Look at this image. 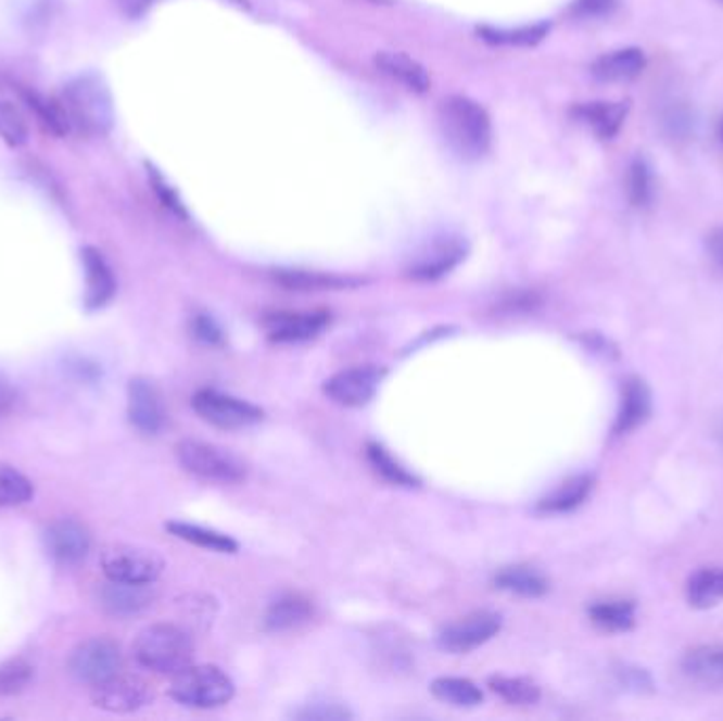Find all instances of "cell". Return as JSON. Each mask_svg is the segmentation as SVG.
Here are the masks:
<instances>
[{"instance_id": "cell-1", "label": "cell", "mask_w": 723, "mask_h": 721, "mask_svg": "<svg viewBox=\"0 0 723 721\" xmlns=\"http://www.w3.org/2000/svg\"><path fill=\"white\" fill-rule=\"evenodd\" d=\"M441 127L448 147L466 161L482 160L493 144L489 113L468 96H448L441 104Z\"/></svg>"}, {"instance_id": "cell-2", "label": "cell", "mask_w": 723, "mask_h": 721, "mask_svg": "<svg viewBox=\"0 0 723 721\" xmlns=\"http://www.w3.org/2000/svg\"><path fill=\"white\" fill-rule=\"evenodd\" d=\"M131 652L140 667L160 675H176L193 662L195 645L185 629L161 622L142 629Z\"/></svg>"}, {"instance_id": "cell-3", "label": "cell", "mask_w": 723, "mask_h": 721, "mask_svg": "<svg viewBox=\"0 0 723 721\" xmlns=\"http://www.w3.org/2000/svg\"><path fill=\"white\" fill-rule=\"evenodd\" d=\"M167 692L182 707L218 709L236 696V683L214 665H189L174 675Z\"/></svg>"}, {"instance_id": "cell-4", "label": "cell", "mask_w": 723, "mask_h": 721, "mask_svg": "<svg viewBox=\"0 0 723 721\" xmlns=\"http://www.w3.org/2000/svg\"><path fill=\"white\" fill-rule=\"evenodd\" d=\"M73 129L102 136L113 127V100L98 77H80L66 85L62 100Z\"/></svg>"}, {"instance_id": "cell-5", "label": "cell", "mask_w": 723, "mask_h": 721, "mask_svg": "<svg viewBox=\"0 0 723 721\" xmlns=\"http://www.w3.org/2000/svg\"><path fill=\"white\" fill-rule=\"evenodd\" d=\"M180 466L201 481L236 484L245 479V461L229 448L201 441H180L176 446Z\"/></svg>"}, {"instance_id": "cell-6", "label": "cell", "mask_w": 723, "mask_h": 721, "mask_svg": "<svg viewBox=\"0 0 723 721\" xmlns=\"http://www.w3.org/2000/svg\"><path fill=\"white\" fill-rule=\"evenodd\" d=\"M68 673L91 687L123 673L119 643L111 637H91L80 642L68 658Z\"/></svg>"}, {"instance_id": "cell-7", "label": "cell", "mask_w": 723, "mask_h": 721, "mask_svg": "<svg viewBox=\"0 0 723 721\" xmlns=\"http://www.w3.org/2000/svg\"><path fill=\"white\" fill-rule=\"evenodd\" d=\"M102 571L109 580L129 582V584H153L165 569V561L157 551L134 546V544H113L102 553Z\"/></svg>"}, {"instance_id": "cell-8", "label": "cell", "mask_w": 723, "mask_h": 721, "mask_svg": "<svg viewBox=\"0 0 723 721\" xmlns=\"http://www.w3.org/2000/svg\"><path fill=\"white\" fill-rule=\"evenodd\" d=\"M193 408L203 421L220 430H243L265 419V410L261 406L218 390H200L193 396Z\"/></svg>"}, {"instance_id": "cell-9", "label": "cell", "mask_w": 723, "mask_h": 721, "mask_svg": "<svg viewBox=\"0 0 723 721\" xmlns=\"http://www.w3.org/2000/svg\"><path fill=\"white\" fill-rule=\"evenodd\" d=\"M385 377V368L366 364L339 370L324 383V394L341 406L358 408L372 401L381 381Z\"/></svg>"}, {"instance_id": "cell-10", "label": "cell", "mask_w": 723, "mask_h": 721, "mask_svg": "<svg viewBox=\"0 0 723 721\" xmlns=\"http://www.w3.org/2000/svg\"><path fill=\"white\" fill-rule=\"evenodd\" d=\"M468 254V243L455 236H442L426 243L410 261L406 274L410 280L436 281L451 274Z\"/></svg>"}, {"instance_id": "cell-11", "label": "cell", "mask_w": 723, "mask_h": 721, "mask_svg": "<svg viewBox=\"0 0 723 721\" xmlns=\"http://www.w3.org/2000/svg\"><path fill=\"white\" fill-rule=\"evenodd\" d=\"M502 629V616L495 611H472L451 624H446L439 635V645L451 654H468L482 643L493 640Z\"/></svg>"}, {"instance_id": "cell-12", "label": "cell", "mask_w": 723, "mask_h": 721, "mask_svg": "<svg viewBox=\"0 0 723 721\" xmlns=\"http://www.w3.org/2000/svg\"><path fill=\"white\" fill-rule=\"evenodd\" d=\"M91 703L109 713H136L153 703V690L136 675L119 673L93 687Z\"/></svg>"}, {"instance_id": "cell-13", "label": "cell", "mask_w": 723, "mask_h": 721, "mask_svg": "<svg viewBox=\"0 0 723 721\" xmlns=\"http://www.w3.org/2000/svg\"><path fill=\"white\" fill-rule=\"evenodd\" d=\"M127 417L131 426L149 437L165 428L167 413L160 388L147 377H134L127 385Z\"/></svg>"}, {"instance_id": "cell-14", "label": "cell", "mask_w": 723, "mask_h": 721, "mask_svg": "<svg viewBox=\"0 0 723 721\" xmlns=\"http://www.w3.org/2000/svg\"><path fill=\"white\" fill-rule=\"evenodd\" d=\"M330 324V312L312 309V312H274L267 314L263 326L267 337L274 343H305L321 334V330Z\"/></svg>"}, {"instance_id": "cell-15", "label": "cell", "mask_w": 723, "mask_h": 721, "mask_svg": "<svg viewBox=\"0 0 723 721\" xmlns=\"http://www.w3.org/2000/svg\"><path fill=\"white\" fill-rule=\"evenodd\" d=\"M93 537L87 524L75 519L51 522L45 531V546L51 559L62 565H77L91 551Z\"/></svg>"}, {"instance_id": "cell-16", "label": "cell", "mask_w": 723, "mask_h": 721, "mask_svg": "<svg viewBox=\"0 0 723 721\" xmlns=\"http://www.w3.org/2000/svg\"><path fill=\"white\" fill-rule=\"evenodd\" d=\"M80 261H83V269H85V281H87L85 307L91 312L102 309L113 301V296L117 292V278H115L111 265L106 263L104 254L100 250H96L93 245H85L80 250Z\"/></svg>"}, {"instance_id": "cell-17", "label": "cell", "mask_w": 723, "mask_h": 721, "mask_svg": "<svg viewBox=\"0 0 723 721\" xmlns=\"http://www.w3.org/2000/svg\"><path fill=\"white\" fill-rule=\"evenodd\" d=\"M155 599L151 584H129V582H115L109 580L98 591L100 607L115 616V618H127L144 611Z\"/></svg>"}, {"instance_id": "cell-18", "label": "cell", "mask_w": 723, "mask_h": 721, "mask_svg": "<svg viewBox=\"0 0 723 721\" xmlns=\"http://www.w3.org/2000/svg\"><path fill=\"white\" fill-rule=\"evenodd\" d=\"M683 675L702 687H723V645H700L682 660Z\"/></svg>"}, {"instance_id": "cell-19", "label": "cell", "mask_w": 723, "mask_h": 721, "mask_svg": "<svg viewBox=\"0 0 723 721\" xmlns=\"http://www.w3.org/2000/svg\"><path fill=\"white\" fill-rule=\"evenodd\" d=\"M651 413V392L639 377H629L622 388V402L616 417L613 434H629L639 428Z\"/></svg>"}, {"instance_id": "cell-20", "label": "cell", "mask_w": 723, "mask_h": 721, "mask_svg": "<svg viewBox=\"0 0 723 721\" xmlns=\"http://www.w3.org/2000/svg\"><path fill=\"white\" fill-rule=\"evenodd\" d=\"M314 618V603L301 593H286L269 605L265 627L271 633H288L305 627Z\"/></svg>"}, {"instance_id": "cell-21", "label": "cell", "mask_w": 723, "mask_h": 721, "mask_svg": "<svg viewBox=\"0 0 723 721\" xmlns=\"http://www.w3.org/2000/svg\"><path fill=\"white\" fill-rule=\"evenodd\" d=\"M375 66L392 80L401 83L408 91L426 93L430 89L428 71L406 53L381 51L375 55Z\"/></svg>"}, {"instance_id": "cell-22", "label": "cell", "mask_w": 723, "mask_h": 721, "mask_svg": "<svg viewBox=\"0 0 723 721\" xmlns=\"http://www.w3.org/2000/svg\"><path fill=\"white\" fill-rule=\"evenodd\" d=\"M643 68H645V53L637 47H626L601 55L593 64V75L605 83H622L639 77Z\"/></svg>"}, {"instance_id": "cell-23", "label": "cell", "mask_w": 723, "mask_h": 721, "mask_svg": "<svg viewBox=\"0 0 723 721\" xmlns=\"http://www.w3.org/2000/svg\"><path fill=\"white\" fill-rule=\"evenodd\" d=\"M626 113H629L626 102H588L573 109V115L584 121L588 127H593V131L602 140H609L620 131L622 123L626 119Z\"/></svg>"}, {"instance_id": "cell-24", "label": "cell", "mask_w": 723, "mask_h": 721, "mask_svg": "<svg viewBox=\"0 0 723 721\" xmlns=\"http://www.w3.org/2000/svg\"><path fill=\"white\" fill-rule=\"evenodd\" d=\"M495 586L521 597H542L548 593V580L531 565H510L495 575Z\"/></svg>"}, {"instance_id": "cell-25", "label": "cell", "mask_w": 723, "mask_h": 721, "mask_svg": "<svg viewBox=\"0 0 723 721\" xmlns=\"http://www.w3.org/2000/svg\"><path fill=\"white\" fill-rule=\"evenodd\" d=\"M687 603L696 609H709L723 602V567L698 569L685 586Z\"/></svg>"}, {"instance_id": "cell-26", "label": "cell", "mask_w": 723, "mask_h": 721, "mask_svg": "<svg viewBox=\"0 0 723 721\" xmlns=\"http://www.w3.org/2000/svg\"><path fill=\"white\" fill-rule=\"evenodd\" d=\"M595 479L588 475H580L573 479H567L561 482L553 493H548L542 502H540V510L542 513H550V515H559V513H569L573 508H578L580 504H584V499L591 495L593 491Z\"/></svg>"}, {"instance_id": "cell-27", "label": "cell", "mask_w": 723, "mask_h": 721, "mask_svg": "<svg viewBox=\"0 0 723 721\" xmlns=\"http://www.w3.org/2000/svg\"><path fill=\"white\" fill-rule=\"evenodd\" d=\"M591 622L605 633H626L635 624L637 607L633 602L624 599H609V602L595 603L588 609Z\"/></svg>"}, {"instance_id": "cell-28", "label": "cell", "mask_w": 723, "mask_h": 721, "mask_svg": "<svg viewBox=\"0 0 723 721\" xmlns=\"http://www.w3.org/2000/svg\"><path fill=\"white\" fill-rule=\"evenodd\" d=\"M167 531L189 544H195L200 548H207V551H214V553H225V555H233L238 553L240 544L225 535V533H218L214 529H205V527H200V524H191V522L182 521H172L165 524Z\"/></svg>"}, {"instance_id": "cell-29", "label": "cell", "mask_w": 723, "mask_h": 721, "mask_svg": "<svg viewBox=\"0 0 723 721\" xmlns=\"http://www.w3.org/2000/svg\"><path fill=\"white\" fill-rule=\"evenodd\" d=\"M276 280L290 290H343L358 286L360 281L332 276V274H318V271H299V269H280L276 271Z\"/></svg>"}, {"instance_id": "cell-30", "label": "cell", "mask_w": 723, "mask_h": 721, "mask_svg": "<svg viewBox=\"0 0 723 721\" xmlns=\"http://www.w3.org/2000/svg\"><path fill=\"white\" fill-rule=\"evenodd\" d=\"M432 694L453 707H479L482 703V690L474 682L466 678H439L432 682Z\"/></svg>"}, {"instance_id": "cell-31", "label": "cell", "mask_w": 723, "mask_h": 721, "mask_svg": "<svg viewBox=\"0 0 723 721\" xmlns=\"http://www.w3.org/2000/svg\"><path fill=\"white\" fill-rule=\"evenodd\" d=\"M24 100L51 134L62 138V136H68L73 131V123H71V117H68L62 102H58L53 98H47V96H40L37 91H26Z\"/></svg>"}, {"instance_id": "cell-32", "label": "cell", "mask_w": 723, "mask_h": 721, "mask_svg": "<svg viewBox=\"0 0 723 721\" xmlns=\"http://www.w3.org/2000/svg\"><path fill=\"white\" fill-rule=\"evenodd\" d=\"M489 687L499 696L504 698L506 703L510 705H517V707H529V705H535L542 696L540 692V685L527 678H510V675H493L489 678Z\"/></svg>"}, {"instance_id": "cell-33", "label": "cell", "mask_w": 723, "mask_h": 721, "mask_svg": "<svg viewBox=\"0 0 723 721\" xmlns=\"http://www.w3.org/2000/svg\"><path fill=\"white\" fill-rule=\"evenodd\" d=\"M366 457H368V464L372 466V470L383 479V481L392 482L396 486H417L419 481L415 475H410L402 464H398L390 453L388 448H383L381 444L377 442H370L366 446Z\"/></svg>"}, {"instance_id": "cell-34", "label": "cell", "mask_w": 723, "mask_h": 721, "mask_svg": "<svg viewBox=\"0 0 723 721\" xmlns=\"http://www.w3.org/2000/svg\"><path fill=\"white\" fill-rule=\"evenodd\" d=\"M35 497V484L13 466L0 464V508L24 506Z\"/></svg>"}, {"instance_id": "cell-35", "label": "cell", "mask_w": 723, "mask_h": 721, "mask_svg": "<svg viewBox=\"0 0 723 721\" xmlns=\"http://www.w3.org/2000/svg\"><path fill=\"white\" fill-rule=\"evenodd\" d=\"M35 680V665L26 658H11L0 665V696H15Z\"/></svg>"}, {"instance_id": "cell-36", "label": "cell", "mask_w": 723, "mask_h": 721, "mask_svg": "<svg viewBox=\"0 0 723 721\" xmlns=\"http://www.w3.org/2000/svg\"><path fill=\"white\" fill-rule=\"evenodd\" d=\"M550 26L548 24H535V26H524L517 30H502V28H479L481 39L493 45H517V47H529L535 45L548 35Z\"/></svg>"}, {"instance_id": "cell-37", "label": "cell", "mask_w": 723, "mask_h": 721, "mask_svg": "<svg viewBox=\"0 0 723 721\" xmlns=\"http://www.w3.org/2000/svg\"><path fill=\"white\" fill-rule=\"evenodd\" d=\"M0 138L9 147H24L28 142V125L22 113L7 100H0Z\"/></svg>"}, {"instance_id": "cell-38", "label": "cell", "mask_w": 723, "mask_h": 721, "mask_svg": "<svg viewBox=\"0 0 723 721\" xmlns=\"http://www.w3.org/2000/svg\"><path fill=\"white\" fill-rule=\"evenodd\" d=\"M629 200L635 207L651 201V169L645 160H635L629 169Z\"/></svg>"}, {"instance_id": "cell-39", "label": "cell", "mask_w": 723, "mask_h": 721, "mask_svg": "<svg viewBox=\"0 0 723 721\" xmlns=\"http://www.w3.org/2000/svg\"><path fill=\"white\" fill-rule=\"evenodd\" d=\"M662 127L671 140H687L694 129V115L689 113L687 106H683L682 102H673L662 113Z\"/></svg>"}, {"instance_id": "cell-40", "label": "cell", "mask_w": 723, "mask_h": 721, "mask_svg": "<svg viewBox=\"0 0 723 721\" xmlns=\"http://www.w3.org/2000/svg\"><path fill=\"white\" fill-rule=\"evenodd\" d=\"M147 167H149V180H151V187H153V191H155V195L160 198L161 203H163L174 216L187 220V218H189V212H187V207H185L182 200L178 198L176 189H172V187L167 185V180L161 176L160 169H155L153 165H147Z\"/></svg>"}, {"instance_id": "cell-41", "label": "cell", "mask_w": 723, "mask_h": 721, "mask_svg": "<svg viewBox=\"0 0 723 721\" xmlns=\"http://www.w3.org/2000/svg\"><path fill=\"white\" fill-rule=\"evenodd\" d=\"M191 330H193V337L203 345L218 347L225 343V332H223L220 324L210 314H195V318L191 320Z\"/></svg>"}, {"instance_id": "cell-42", "label": "cell", "mask_w": 723, "mask_h": 721, "mask_svg": "<svg viewBox=\"0 0 723 721\" xmlns=\"http://www.w3.org/2000/svg\"><path fill=\"white\" fill-rule=\"evenodd\" d=\"M296 718L301 720H347L352 713L339 705H309L307 709L299 711Z\"/></svg>"}, {"instance_id": "cell-43", "label": "cell", "mask_w": 723, "mask_h": 721, "mask_svg": "<svg viewBox=\"0 0 723 721\" xmlns=\"http://www.w3.org/2000/svg\"><path fill=\"white\" fill-rule=\"evenodd\" d=\"M616 7V0H575L573 13L578 17H601Z\"/></svg>"}, {"instance_id": "cell-44", "label": "cell", "mask_w": 723, "mask_h": 721, "mask_svg": "<svg viewBox=\"0 0 723 721\" xmlns=\"http://www.w3.org/2000/svg\"><path fill=\"white\" fill-rule=\"evenodd\" d=\"M15 402H17L15 385L7 377L0 375V417L7 415L15 406Z\"/></svg>"}, {"instance_id": "cell-45", "label": "cell", "mask_w": 723, "mask_h": 721, "mask_svg": "<svg viewBox=\"0 0 723 721\" xmlns=\"http://www.w3.org/2000/svg\"><path fill=\"white\" fill-rule=\"evenodd\" d=\"M153 2H155V0H120V9H123L129 17H140V15H144V13L151 9Z\"/></svg>"}, {"instance_id": "cell-46", "label": "cell", "mask_w": 723, "mask_h": 721, "mask_svg": "<svg viewBox=\"0 0 723 721\" xmlns=\"http://www.w3.org/2000/svg\"><path fill=\"white\" fill-rule=\"evenodd\" d=\"M709 252L713 254V258L718 261V265H722L723 267V227L715 229L709 236Z\"/></svg>"}, {"instance_id": "cell-47", "label": "cell", "mask_w": 723, "mask_h": 721, "mask_svg": "<svg viewBox=\"0 0 723 721\" xmlns=\"http://www.w3.org/2000/svg\"><path fill=\"white\" fill-rule=\"evenodd\" d=\"M720 138H722V142H723V117H722V121H720Z\"/></svg>"}, {"instance_id": "cell-48", "label": "cell", "mask_w": 723, "mask_h": 721, "mask_svg": "<svg viewBox=\"0 0 723 721\" xmlns=\"http://www.w3.org/2000/svg\"><path fill=\"white\" fill-rule=\"evenodd\" d=\"M370 2H385V0H370Z\"/></svg>"}]
</instances>
